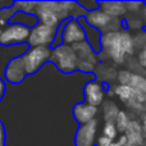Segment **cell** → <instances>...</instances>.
<instances>
[{"label": "cell", "mask_w": 146, "mask_h": 146, "mask_svg": "<svg viewBox=\"0 0 146 146\" xmlns=\"http://www.w3.org/2000/svg\"><path fill=\"white\" fill-rule=\"evenodd\" d=\"M13 7H14L18 12L30 14V13H35L36 7H37V1H15L14 4H13Z\"/></svg>", "instance_id": "obj_22"}, {"label": "cell", "mask_w": 146, "mask_h": 146, "mask_svg": "<svg viewBox=\"0 0 146 146\" xmlns=\"http://www.w3.org/2000/svg\"><path fill=\"white\" fill-rule=\"evenodd\" d=\"M117 144H118L119 146H126V145H128V140H127L126 135H122V136L119 137L118 140H117Z\"/></svg>", "instance_id": "obj_30"}, {"label": "cell", "mask_w": 146, "mask_h": 146, "mask_svg": "<svg viewBox=\"0 0 146 146\" xmlns=\"http://www.w3.org/2000/svg\"><path fill=\"white\" fill-rule=\"evenodd\" d=\"M142 22H144V25L146 27V4L144 7V9H142Z\"/></svg>", "instance_id": "obj_33"}, {"label": "cell", "mask_w": 146, "mask_h": 146, "mask_svg": "<svg viewBox=\"0 0 146 146\" xmlns=\"http://www.w3.org/2000/svg\"><path fill=\"white\" fill-rule=\"evenodd\" d=\"M111 144H113V140L106 137V136H104V135L99 137L98 141H96V145L98 146H111Z\"/></svg>", "instance_id": "obj_27"}, {"label": "cell", "mask_w": 146, "mask_h": 146, "mask_svg": "<svg viewBox=\"0 0 146 146\" xmlns=\"http://www.w3.org/2000/svg\"><path fill=\"white\" fill-rule=\"evenodd\" d=\"M78 21H80V23L82 25L83 30H85V32H86V40H87V42L90 44L91 48L95 51H100L101 50V37H103L100 31H98V30H95V28H92L91 26H88L87 23H86L85 18H80Z\"/></svg>", "instance_id": "obj_17"}, {"label": "cell", "mask_w": 146, "mask_h": 146, "mask_svg": "<svg viewBox=\"0 0 146 146\" xmlns=\"http://www.w3.org/2000/svg\"><path fill=\"white\" fill-rule=\"evenodd\" d=\"M126 146H136V145H129V144H128V145H126Z\"/></svg>", "instance_id": "obj_35"}, {"label": "cell", "mask_w": 146, "mask_h": 146, "mask_svg": "<svg viewBox=\"0 0 146 146\" xmlns=\"http://www.w3.org/2000/svg\"><path fill=\"white\" fill-rule=\"evenodd\" d=\"M51 58V49L46 46H37V48H31L28 51H26L22 55L23 64L27 74L37 72L44 64Z\"/></svg>", "instance_id": "obj_7"}, {"label": "cell", "mask_w": 146, "mask_h": 146, "mask_svg": "<svg viewBox=\"0 0 146 146\" xmlns=\"http://www.w3.org/2000/svg\"><path fill=\"white\" fill-rule=\"evenodd\" d=\"M96 114H98V108L90 105V104H87V103L77 104V105L73 108V117H74V119L81 126L94 121Z\"/></svg>", "instance_id": "obj_15"}, {"label": "cell", "mask_w": 146, "mask_h": 146, "mask_svg": "<svg viewBox=\"0 0 146 146\" xmlns=\"http://www.w3.org/2000/svg\"><path fill=\"white\" fill-rule=\"evenodd\" d=\"M4 92H5V83H4V81L0 78V100H1L3 96H4Z\"/></svg>", "instance_id": "obj_31"}, {"label": "cell", "mask_w": 146, "mask_h": 146, "mask_svg": "<svg viewBox=\"0 0 146 146\" xmlns=\"http://www.w3.org/2000/svg\"><path fill=\"white\" fill-rule=\"evenodd\" d=\"M5 139H7V136H5V127L3 124V122L0 121V146H5Z\"/></svg>", "instance_id": "obj_29"}, {"label": "cell", "mask_w": 146, "mask_h": 146, "mask_svg": "<svg viewBox=\"0 0 146 146\" xmlns=\"http://www.w3.org/2000/svg\"><path fill=\"white\" fill-rule=\"evenodd\" d=\"M96 133H98V121L96 119L80 126L74 139L76 146H94L96 140Z\"/></svg>", "instance_id": "obj_11"}, {"label": "cell", "mask_w": 146, "mask_h": 146, "mask_svg": "<svg viewBox=\"0 0 146 146\" xmlns=\"http://www.w3.org/2000/svg\"><path fill=\"white\" fill-rule=\"evenodd\" d=\"M111 146H119V145L117 144V142H113V144H111Z\"/></svg>", "instance_id": "obj_34"}, {"label": "cell", "mask_w": 146, "mask_h": 146, "mask_svg": "<svg viewBox=\"0 0 146 146\" xmlns=\"http://www.w3.org/2000/svg\"><path fill=\"white\" fill-rule=\"evenodd\" d=\"M129 123H131V119H129L128 114H127L126 111L121 110L118 114V117H117V121H115V126H117L118 132H122V133L124 135V132H126L127 128H128Z\"/></svg>", "instance_id": "obj_21"}, {"label": "cell", "mask_w": 146, "mask_h": 146, "mask_svg": "<svg viewBox=\"0 0 146 146\" xmlns=\"http://www.w3.org/2000/svg\"><path fill=\"white\" fill-rule=\"evenodd\" d=\"M31 28L22 23H10L5 27H0V44L14 45V44L28 42Z\"/></svg>", "instance_id": "obj_5"}, {"label": "cell", "mask_w": 146, "mask_h": 146, "mask_svg": "<svg viewBox=\"0 0 146 146\" xmlns=\"http://www.w3.org/2000/svg\"><path fill=\"white\" fill-rule=\"evenodd\" d=\"M4 74H5V78L12 83H21L22 82V81L25 80V77L27 76L22 56L13 58L12 60L8 63Z\"/></svg>", "instance_id": "obj_14"}, {"label": "cell", "mask_w": 146, "mask_h": 146, "mask_svg": "<svg viewBox=\"0 0 146 146\" xmlns=\"http://www.w3.org/2000/svg\"><path fill=\"white\" fill-rule=\"evenodd\" d=\"M56 35V28L50 27V26L38 23L35 27L31 28V35L28 38V44L32 48H37V46H46L49 48V45H51L55 38Z\"/></svg>", "instance_id": "obj_8"}, {"label": "cell", "mask_w": 146, "mask_h": 146, "mask_svg": "<svg viewBox=\"0 0 146 146\" xmlns=\"http://www.w3.org/2000/svg\"><path fill=\"white\" fill-rule=\"evenodd\" d=\"M117 80H118L119 85H124V86H129L133 90L142 92L146 95V77L144 74L140 73H133L131 71H119L117 74Z\"/></svg>", "instance_id": "obj_12"}, {"label": "cell", "mask_w": 146, "mask_h": 146, "mask_svg": "<svg viewBox=\"0 0 146 146\" xmlns=\"http://www.w3.org/2000/svg\"><path fill=\"white\" fill-rule=\"evenodd\" d=\"M135 38L128 31H113L103 33L101 37V51L106 58L114 63H124L127 55H132L135 51Z\"/></svg>", "instance_id": "obj_2"}, {"label": "cell", "mask_w": 146, "mask_h": 146, "mask_svg": "<svg viewBox=\"0 0 146 146\" xmlns=\"http://www.w3.org/2000/svg\"><path fill=\"white\" fill-rule=\"evenodd\" d=\"M62 38H63V42L69 46L86 41V32L80 21L76 18H71L69 21H67L62 31Z\"/></svg>", "instance_id": "obj_10"}, {"label": "cell", "mask_w": 146, "mask_h": 146, "mask_svg": "<svg viewBox=\"0 0 146 146\" xmlns=\"http://www.w3.org/2000/svg\"><path fill=\"white\" fill-rule=\"evenodd\" d=\"M78 5L82 7L86 12H94V10H98L100 9V3H96V1H78Z\"/></svg>", "instance_id": "obj_24"}, {"label": "cell", "mask_w": 146, "mask_h": 146, "mask_svg": "<svg viewBox=\"0 0 146 146\" xmlns=\"http://www.w3.org/2000/svg\"><path fill=\"white\" fill-rule=\"evenodd\" d=\"M139 63L142 68L146 69V48L141 49V51L139 53Z\"/></svg>", "instance_id": "obj_28"}, {"label": "cell", "mask_w": 146, "mask_h": 146, "mask_svg": "<svg viewBox=\"0 0 146 146\" xmlns=\"http://www.w3.org/2000/svg\"><path fill=\"white\" fill-rule=\"evenodd\" d=\"M50 60L64 73H72L78 69V55L74 51L73 46L59 45L51 50Z\"/></svg>", "instance_id": "obj_3"}, {"label": "cell", "mask_w": 146, "mask_h": 146, "mask_svg": "<svg viewBox=\"0 0 146 146\" xmlns=\"http://www.w3.org/2000/svg\"><path fill=\"white\" fill-rule=\"evenodd\" d=\"M129 145L144 146L145 145V135L142 129V124L139 121H131L127 131L124 132Z\"/></svg>", "instance_id": "obj_16"}, {"label": "cell", "mask_w": 146, "mask_h": 146, "mask_svg": "<svg viewBox=\"0 0 146 146\" xmlns=\"http://www.w3.org/2000/svg\"><path fill=\"white\" fill-rule=\"evenodd\" d=\"M126 5H127V10L132 13H137L142 7H145V4L141 1H128L126 3Z\"/></svg>", "instance_id": "obj_25"}, {"label": "cell", "mask_w": 146, "mask_h": 146, "mask_svg": "<svg viewBox=\"0 0 146 146\" xmlns=\"http://www.w3.org/2000/svg\"><path fill=\"white\" fill-rule=\"evenodd\" d=\"M83 94H85L86 103L98 108V106L103 103L105 91H104V87L100 81H88L85 85Z\"/></svg>", "instance_id": "obj_13"}, {"label": "cell", "mask_w": 146, "mask_h": 146, "mask_svg": "<svg viewBox=\"0 0 146 146\" xmlns=\"http://www.w3.org/2000/svg\"><path fill=\"white\" fill-rule=\"evenodd\" d=\"M144 26V22L139 18H129L128 19V27L129 28H141Z\"/></svg>", "instance_id": "obj_26"}, {"label": "cell", "mask_w": 146, "mask_h": 146, "mask_svg": "<svg viewBox=\"0 0 146 146\" xmlns=\"http://www.w3.org/2000/svg\"><path fill=\"white\" fill-rule=\"evenodd\" d=\"M119 111L121 110L118 109V106H117L115 104L108 101V103L104 105V119H105L106 123H115Z\"/></svg>", "instance_id": "obj_19"}, {"label": "cell", "mask_w": 146, "mask_h": 146, "mask_svg": "<svg viewBox=\"0 0 146 146\" xmlns=\"http://www.w3.org/2000/svg\"><path fill=\"white\" fill-rule=\"evenodd\" d=\"M86 10L73 1H37L35 14L42 25L58 27V25L69 15L80 17Z\"/></svg>", "instance_id": "obj_1"}, {"label": "cell", "mask_w": 146, "mask_h": 146, "mask_svg": "<svg viewBox=\"0 0 146 146\" xmlns=\"http://www.w3.org/2000/svg\"><path fill=\"white\" fill-rule=\"evenodd\" d=\"M141 124H142V129H144V135H145V139H146V113L142 114V122H141Z\"/></svg>", "instance_id": "obj_32"}, {"label": "cell", "mask_w": 146, "mask_h": 146, "mask_svg": "<svg viewBox=\"0 0 146 146\" xmlns=\"http://www.w3.org/2000/svg\"><path fill=\"white\" fill-rule=\"evenodd\" d=\"M18 10L15 9L14 7H10V8H3L0 9V27H5L8 26L10 21L15 17Z\"/></svg>", "instance_id": "obj_20"}, {"label": "cell", "mask_w": 146, "mask_h": 146, "mask_svg": "<svg viewBox=\"0 0 146 146\" xmlns=\"http://www.w3.org/2000/svg\"><path fill=\"white\" fill-rule=\"evenodd\" d=\"M103 133H104V136L109 137L111 140L115 139L118 136V129H117L115 123H105V126L103 128Z\"/></svg>", "instance_id": "obj_23"}, {"label": "cell", "mask_w": 146, "mask_h": 146, "mask_svg": "<svg viewBox=\"0 0 146 146\" xmlns=\"http://www.w3.org/2000/svg\"><path fill=\"white\" fill-rule=\"evenodd\" d=\"M85 21L88 26L98 31H104L106 32H113V31H121V22L118 18H113L109 14H106L104 10L98 9L90 12L86 14Z\"/></svg>", "instance_id": "obj_6"}, {"label": "cell", "mask_w": 146, "mask_h": 146, "mask_svg": "<svg viewBox=\"0 0 146 146\" xmlns=\"http://www.w3.org/2000/svg\"><path fill=\"white\" fill-rule=\"evenodd\" d=\"M73 49L78 55V69L82 72H92L98 63V59L95 50L91 48L90 44L87 41H83L73 45Z\"/></svg>", "instance_id": "obj_9"}, {"label": "cell", "mask_w": 146, "mask_h": 146, "mask_svg": "<svg viewBox=\"0 0 146 146\" xmlns=\"http://www.w3.org/2000/svg\"><path fill=\"white\" fill-rule=\"evenodd\" d=\"M100 9L104 10L106 14H109L113 18L122 17V15H124L128 12L126 3L123 1H101Z\"/></svg>", "instance_id": "obj_18"}, {"label": "cell", "mask_w": 146, "mask_h": 146, "mask_svg": "<svg viewBox=\"0 0 146 146\" xmlns=\"http://www.w3.org/2000/svg\"><path fill=\"white\" fill-rule=\"evenodd\" d=\"M114 94L136 113H146V95L133 90L129 86L118 85L114 87Z\"/></svg>", "instance_id": "obj_4"}]
</instances>
